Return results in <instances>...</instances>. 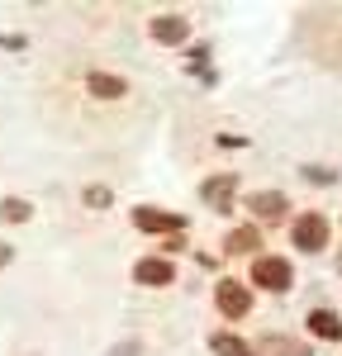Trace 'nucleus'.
Instances as JSON below:
<instances>
[{"label":"nucleus","instance_id":"1","mask_svg":"<svg viewBox=\"0 0 342 356\" xmlns=\"http://www.w3.org/2000/svg\"><path fill=\"white\" fill-rule=\"evenodd\" d=\"M252 280L261 285V290H271V295H285V290L295 285V271H290L285 257H256L252 261Z\"/></svg>","mask_w":342,"mask_h":356},{"label":"nucleus","instance_id":"2","mask_svg":"<svg viewBox=\"0 0 342 356\" xmlns=\"http://www.w3.org/2000/svg\"><path fill=\"white\" fill-rule=\"evenodd\" d=\"M290 238H295L300 252H323L328 247V219L323 214H300L295 228H290Z\"/></svg>","mask_w":342,"mask_h":356},{"label":"nucleus","instance_id":"3","mask_svg":"<svg viewBox=\"0 0 342 356\" xmlns=\"http://www.w3.org/2000/svg\"><path fill=\"white\" fill-rule=\"evenodd\" d=\"M133 223H138L142 233H171V238H176V233L186 228V219H181V214L152 209V204H138V209H133Z\"/></svg>","mask_w":342,"mask_h":356},{"label":"nucleus","instance_id":"4","mask_svg":"<svg viewBox=\"0 0 342 356\" xmlns=\"http://www.w3.org/2000/svg\"><path fill=\"white\" fill-rule=\"evenodd\" d=\"M214 300H219V309H224L228 318H243V314L252 309V295H247V285H238V280H219Z\"/></svg>","mask_w":342,"mask_h":356},{"label":"nucleus","instance_id":"5","mask_svg":"<svg viewBox=\"0 0 342 356\" xmlns=\"http://www.w3.org/2000/svg\"><path fill=\"white\" fill-rule=\"evenodd\" d=\"M200 195H204V204H214V209H233L238 176H233V171H224V176H209V181L200 186Z\"/></svg>","mask_w":342,"mask_h":356},{"label":"nucleus","instance_id":"6","mask_svg":"<svg viewBox=\"0 0 342 356\" xmlns=\"http://www.w3.org/2000/svg\"><path fill=\"white\" fill-rule=\"evenodd\" d=\"M247 209H252L256 219H271V223H281V219H285V209H290V200H285L281 191H256L252 200H247Z\"/></svg>","mask_w":342,"mask_h":356},{"label":"nucleus","instance_id":"7","mask_svg":"<svg viewBox=\"0 0 342 356\" xmlns=\"http://www.w3.org/2000/svg\"><path fill=\"white\" fill-rule=\"evenodd\" d=\"M133 280L157 290V285H171V280H176V271H171V261H162V257H142L138 266H133Z\"/></svg>","mask_w":342,"mask_h":356},{"label":"nucleus","instance_id":"8","mask_svg":"<svg viewBox=\"0 0 342 356\" xmlns=\"http://www.w3.org/2000/svg\"><path fill=\"white\" fill-rule=\"evenodd\" d=\"M152 38L157 43H186L190 38V19L186 15H157L152 19Z\"/></svg>","mask_w":342,"mask_h":356},{"label":"nucleus","instance_id":"9","mask_svg":"<svg viewBox=\"0 0 342 356\" xmlns=\"http://www.w3.org/2000/svg\"><path fill=\"white\" fill-rule=\"evenodd\" d=\"M86 90H90L95 100H119V95H129V81L114 76V72H90V76H86Z\"/></svg>","mask_w":342,"mask_h":356},{"label":"nucleus","instance_id":"10","mask_svg":"<svg viewBox=\"0 0 342 356\" xmlns=\"http://www.w3.org/2000/svg\"><path fill=\"white\" fill-rule=\"evenodd\" d=\"M304 323H309V332H314V337H323V342H338V337H342V318L333 314V309H309Z\"/></svg>","mask_w":342,"mask_h":356},{"label":"nucleus","instance_id":"11","mask_svg":"<svg viewBox=\"0 0 342 356\" xmlns=\"http://www.w3.org/2000/svg\"><path fill=\"white\" fill-rule=\"evenodd\" d=\"M209 352L214 356H252V347H247L243 337H233V332H214V337H209Z\"/></svg>","mask_w":342,"mask_h":356},{"label":"nucleus","instance_id":"12","mask_svg":"<svg viewBox=\"0 0 342 356\" xmlns=\"http://www.w3.org/2000/svg\"><path fill=\"white\" fill-rule=\"evenodd\" d=\"M256 247H261V233L256 228H228L224 252H256Z\"/></svg>","mask_w":342,"mask_h":356},{"label":"nucleus","instance_id":"13","mask_svg":"<svg viewBox=\"0 0 342 356\" xmlns=\"http://www.w3.org/2000/svg\"><path fill=\"white\" fill-rule=\"evenodd\" d=\"M28 214H33V204L19 200V195H5V200H0V219H5V223H24Z\"/></svg>","mask_w":342,"mask_h":356},{"label":"nucleus","instance_id":"14","mask_svg":"<svg viewBox=\"0 0 342 356\" xmlns=\"http://www.w3.org/2000/svg\"><path fill=\"white\" fill-rule=\"evenodd\" d=\"M266 356H309V347L290 337H266Z\"/></svg>","mask_w":342,"mask_h":356},{"label":"nucleus","instance_id":"15","mask_svg":"<svg viewBox=\"0 0 342 356\" xmlns=\"http://www.w3.org/2000/svg\"><path fill=\"white\" fill-rule=\"evenodd\" d=\"M81 204H86V209H110L114 195L105 191V186H86V191H81Z\"/></svg>","mask_w":342,"mask_h":356},{"label":"nucleus","instance_id":"16","mask_svg":"<svg viewBox=\"0 0 342 356\" xmlns=\"http://www.w3.org/2000/svg\"><path fill=\"white\" fill-rule=\"evenodd\" d=\"M105 356H142V342H138V337H129V342H114Z\"/></svg>","mask_w":342,"mask_h":356},{"label":"nucleus","instance_id":"17","mask_svg":"<svg viewBox=\"0 0 342 356\" xmlns=\"http://www.w3.org/2000/svg\"><path fill=\"white\" fill-rule=\"evenodd\" d=\"M304 181H314V186H333V171H328V166H304Z\"/></svg>","mask_w":342,"mask_h":356},{"label":"nucleus","instance_id":"18","mask_svg":"<svg viewBox=\"0 0 342 356\" xmlns=\"http://www.w3.org/2000/svg\"><path fill=\"white\" fill-rule=\"evenodd\" d=\"M10 261H15V247H10V243H0V266H10Z\"/></svg>","mask_w":342,"mask_h":356}]
</instances>
